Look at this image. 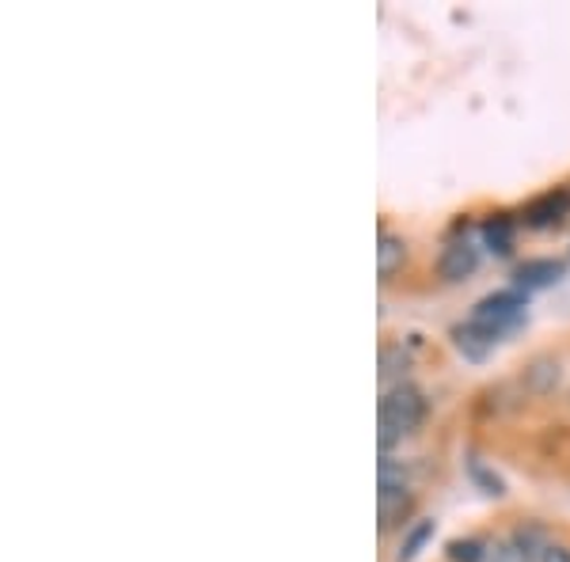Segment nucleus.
<instances>
[{
	"instance_id": "obj_3",
	"label": "nucleus",
	"mask_w": 570,
	"mask_h": 562,
	"mask_svg": "<svg viewBox=\"0 0 570 562\" xmlns=\"http://www.w3.org/2000/svg\"><path fill=\"white\" fill-rule=\"evenodd\" d=\"M570 214V190H548V195L532 198L525 206L529 228H551Z\"/></svg>"
},
{
	"instance_id": "obj_13",
	"label": "nucleus",
	"mask_w": 570,
	"mask_h": 562,
	"mask_svg": "<svg viewBox=\"0 0 570 562\" xmlns=\"http://www.w3.org/2000/svg\"><path fill=\"white\" fill-rule=\"evenodd\" d=\"M472 479H475V483H483V486H487V494H494V497H499V494H505L502 479H499V475H491V472H487V467H483V464H472Z\"/></svg>"
},
{
	"instance_id": "obj_6",
	"label": "nucleus",
	"mask_w": 570,
	"mask_h": 562,
	"mask_svg": "<svg viewBox=\"0 0 570 562\" xmlns=\"http://www.w3.org/2000/svg\"><path fill=\"white\" fill-rule=\"evenodd\" d=\"M411 505H415V497L407 494V486H381V494H376L381 529H395V524H403V517L411 513Z\"/></svg>"
},
{
	"instance_id": "obj_8",
	"label": "nucleus",
	"mask_w": 570,
	"mask_h": 562,
	"mask_svg": "<svg viewBox=\"0 0 570 562\" xmlns=\"http://www.w3.org/2000/svg\"><path fill=\"white\" fill-rule=\"evenodd\" d=\"M483 247H491L494 255L513 252V220L510 217H491L483 225Z\"/></svg>"
},
{
	"instance_id": "obj_11",
	"label": "nucleus",
	"mask_w": 570,
	"mask_h": 562,
	"mask_svg": "<svg viewBox=\"0 0 570 562\" xmlns=\"http://www.w3.org/2000/svg\"><path fill=\"white\" fill-rule=\"evenodd\" d=\"M449 559H453V562H483L487 548L480 540H453V543H449Z\"/></svg>"
},
{
	"instance_id": "obj_4",
	"label": "nucleus",
	"mask_w": 570,
	"mask_h": 562,
	"mask_svg": "<svg viewBox=\"0 0 570 562\" xmlns=\"http://www.w3.org/2000/svg\"><path fill=\"white\" fill-rule=\"evenodd\" d=\"M563 274H567V266L556 259H529L518 266L513 282H518L521 293H532V289H548V285L563 282Z\"/></svg>"
},
{
	"instance_id": "obj_9",
	"label": "nucleus",
	"mask_w": 570,
	"mask_h": 562,
	"mask_svg": "<svg viewBox=\"0 0 570 562\" xmlns=\"http://www.w3.org/2000/svg\"><path fill=\"white\" fill-rule=\"evenodd\" d=\"M453 335H456V346H461V349H464V354H468V357H472V362H483V357H487V349H491V346H494V338H487V335H483V331H475L472 324L456 327V331H453Z\"/></svg>"
},
{
	"instance_id": "obj_10",
	"label": "nucleus",
	"mask_w": 570,
	"mask_h": 562,
	"mask_svg": "<svg viewBox=\"0 0 570 562\" xmlns=\"http://www.w3.org/2000/svg\"><path fill=\"white\" fill-rule=\"evenodd\" d=\"M430 536H434V521H419L415 529L403 536V548H400V555H395V562H415Z\"/></svg>"
},
{
	"instance_id": "obj_2",
	"label": "nucleus",
	"mask_w": 570,
	"mask_h": 562,
	"mask_svg": "<svg viewBox=\"0 0 570 562\" xmlns=\"http://www.w3.org/2000/svg\"><path fill=\"white\" fill-rule=\"evenodd\" d=\"M525 293L521 289H502V293H491V297H483L480 304L472 308V316H468V324L475 331H483L487 338H502L505 331H513L525 319Z\"/></svg>"
},
{
	"instance_id": "obj_12",
	"label": "nucleus",
	"mask_w": 570,
	"mask_h": 562,
	"mask_svg": "<svg viewBox=\"0 0 570 562\" xmlns=\"http://www.w3.org/2000/svg\"><path fill=\"white\" fill-rule=\"evenodd\" d=\"M491 562H532V559L518 548V543L510 540V543H499V548L491 551Z\"/></svg>"
},
{
	"instance_id": "obj_7",
	"label": "nucleus",
	"mask_w": 570,
	"mask_h": 562,
	"mask_svg": "<svg viewBox=\"0 0 570 562\" xmlns=\"http://www.w3.org/2000/svg\"><path fill=\"white\" fill-rule=\"evenodd\" d=\"M403 259H407V244H403L400 236L384 233L381 247H376V274H381V278H392V274L403 266Z\"/></svg>"
},
{
	"instance_id": "obj_5",
	"label": "nucleus",
	"mask_w": 570,
	"mask_h": 562,
	"mask_svg": "<svg viewBox=\"0 0 570 562\" xmlns=\"http://www.w3.org/2000/svg\"><path fill=\"white\" fill-rule=\"evenodd\" d=\"M475 263H480V255H475V247L468 244V239H456V244L445 247V255H441L438 270L445 282H464L468 274L475 270Z\"/></svg>"
},
{
	"instance_id": "obj_14",
	"label": "nucleus",
	"mask_w": 570,
	"mask_h": 562,
	"mask_svg": "<svg viewBox=\"0 0 570 562\" xmlns=\"http://www.w3.org/2000/svg\"><path fill=\"white\" fill-rule=\"evenodd\" d=\"M544 562H570V551L567 548H548L544 551Z\"/></svg>"
},
{
	"instance_id": "obj_1",
	"label": "nucleus",
	"mask_w": 570,
	"mask_h": 562,
	"mask_svg": "<svg viewBox=\"0 0 570 562\" xmlns=\"http://www.w3.org/2000/svg\"><path fill=\"white\" fill-rule=\"evenodd\" d=\"M422 418H426V400H422L415 384H403V381L392 384L381 400V411H376V441H381L384 453L400 437H407Z\"/></svg>"
}]
</instances>
